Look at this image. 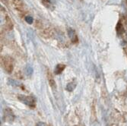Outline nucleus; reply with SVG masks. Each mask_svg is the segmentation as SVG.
Returning a JSON list of instances; mask_svg holds the SVG:
<instances>
[{
    "label": "nucleus",
    "instance_id": "nucleus-8",
    "mask_svg": "<svg viewBox=\"0 0 127 126\" xmlns=\"http://www.w3.org/2000/svg\"><path fill=\"white\" fill-rule=\"evenodd\" d=\"M116 30H117V32L119 34H121L122 30H123V27L120 23H118V24L116 25Z\"/></svg>",
    "mask_w": 127,
    "mask_h": 126
},
{
    "label": "nucleus",
    "instance_id": "nucleus-2",
    "mask_svg": "<svg viewBox=\"0 0 127 126\" xmlns=\"http://www.w3.org/2000/svg\"><path fill=\"white\" fill-rule=\"evenodd\" d=\"M18 99L20 101H22L23 103H24L30 107H34L35 106V100L32 97L21 95L18 97Z\"/></svg>",
    "mask_w": 127,
    "mask_h": 126
},
{
    "label": "nucleus",
    "instance_id": "nucleus-9",
    "mask_svg": "<svg viewBox=\"0 0 127 126\" xmlns=\"http://www.w3.org/2000/svg\"><path fill=\"white\" fill-rule=\"evenodd\" d=\"M25 20H26V21L28 24H30L33 23V17H31V16H26L25 17Z\"/></svg>",
    "mask_w": 127,
    "mask_h": 126
},
{
    "label": "nucleus",
    "instance_id": "nucleus-12",
    "mask_svg": "<svg viewBox=\"0 0 127 126\" xmlns=\"http://www.w3.org/2000/svg\"><path fill=\"white\" fill-rule=\"evenodd\" d=\"M37 126H45V124L43 123V122H39V123H37Z\"/></svg>",
    "mask_w": 127,
    "mask_h": 126
},
{
    "label": "nucleus",
    "instance_id": "nucleus-7",
    "mask_svg": "<svg viewBox=\"0 0 127 126\" xmlns=\"http://www.w3.org/2000/svg\"><path fill=\"white\" fill-rule=\"evenodd\" d=\"M42 2H43V4L45 7H47V8H52V4L50 0H43L42 1Z\"/></svg>",
    "mask_w": 127,
    "mask_h": 126
},
{
    "label": "nucleus",
    "instance_id": "nucleus-10",
    "mask_svg": "<svg viewBox=\"0 0 127 126\" xmlns=\"http://www.w3.org/2000/svg\"><path fill=\"white\" fill-rule=\"evenodd\" d=\"M9 83L11 84L12 85H13V86H19L20 85V84L18 83L16 80H13L12 79H9Z\"/></svg>",
    "mask_w": 127,
    "mask_h": 126
},
{
    "label": "nucleus",
    "instance_id": "nucleus-5",
    "mask_svg": "<svg viewBox=\"0 0 127 126\" xmlns=\"http://www.w3.org/2000/svg\"><path fill=\"white\" fill-rule=\"evenodd\" d=\"M66 68V65H62V64H59L57 65V66L56 67V70H55V73L56 75H59L64 70V68Z\"/></svg>",
    "mask_w": 127,
    "mask_h": 126
},
{
    "label": "nucleus",
    "instance_id": "nucleus-6",
    "mask_svg": "<svg viewBox=\"0 0 127 126\" xmlns=\"http://www.w3.org/2000/svg\"><path fill=\"white\" fill-rule=\"evenodd\" d=\"M75 84L74 82H71L67 84V87H66V90H68V91H72V90L75 89Z\"/></svg>",
    "mask_w": 127,
    "mask_h": 126
},
{
    "label": "nucleus",
    "instance_id": "nucleus-3",
    "mask_svg": "<svg viewBox=\"0 0 127 126\" xmlns=\"http://www.w3.org/2000/svg\"><path fill=\"white\" fill-rule=\"evenodd\" d=\"M5 118L7 122H12L14 120L15 116H14V115H13L11 109H6L5 110Z\"/></svg>",
    "mask_w": 127,
    "mask_h": 126
},
{
    "label": "nucleus",
    "instance_id": "nucleus-4",
    "mask_svg": "<svg viewBox=\"0 0 127 126\" xmlns=\"http://www.w3.org/2000/svg\"><path fill=\"white\" fill-rule=\"evenodd\" d=\"M68 34H69V38L71 39V40L73 42V43H75V42L78 41V37H77L76 34H75V30H74L69 28L68 30Z\"/></svg>",
    "mask_w": 127,
    "mask_h": 126
},
{
    "label": "nucleus",
    "instance_id": "nucleus-11",
    "mask_svg": "<svg viewBox=\"0 0 127 126\" xmlns=\"http://www.w3.org/2000/svg\"><path fill=\"white\" fill-rule=\"evenodd\" d=\"M50 86H52L53 87V88L56 87V84H55L53 80H50Z\"/></svg>",
    "mask_w": 127,
    "mask_h": 126
},
{
    "label": "nucleus",
    "instance_id": "nucleus-1",
    "mask_svg": "<svg viewBox=\"0 0 127 126\" xmlns=\"http://www.w3.org/2000/svg\"><path fill=\"white\" fill-rule=\"evenodd\" d=\"M1 62H2V67L5 68V70L7 72L11 73L12 71L13 68H14V61L12 58L9 57V56L2 57Z\"/></svg>",
    "mask_w": 127,
    "mask_h": 126
}]
</instances>
